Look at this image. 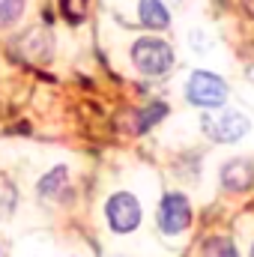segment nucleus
Returning a JSON list of instances; mask_svg holds the SVG:
<instances>
[{
	"label": "nucleus",
	"instance_id": "obj_5",
	"mask_svg": "<svg viewBox=\"0 0 254 257\" xmlns=\"http://www.w3.org/2000/svg\"><path fill=\"white\" fill-rule=\"evenodd\" d=\"M189 224H191V206H189V200H186V194H180V192L165 194L162 206H159V227H162V233L177 236Z\"/></svg>",
	"mask_w": 254,
	"mask_h": 257
},
{
	"label": "nucleus",
	"instance_id": "obj_8",
	"mask_svg": "<svg viewBox=\"0 0 254 257\" xmlns=\"http://www.w3.org/2000/svg\"><path fill=\"white\" fill-rule=\"evenodd\" d=\"M24 15V0H0V27H12Z\"/></svg>",
	"mask_w": 254,
	"mask_h": 257
},
{
	"label": "nucleus",
	"instance_id": "obj_9",
	"mask_svg": "<svg viewBox=\"0 0 254 257\" xmlns=\"http://www.w3.org/2000/svg\"><path fill=\"white\" fill-rule=\"evenodd\" d=\"M87 6H90V0H60V12L72 24H81L87 18Z\"/></svg>",
	"mask_w": 254,
	"mask_h": 257
},
{
	"label": "nucleus",
	"instance_id": "obj_13",
	"mask_svg": "<svg viewBox=\"0 0 254 257\" xmlns=\"http://www.w3.org/2000/svg\"><path fill=\"white\" fill-rule=\"evenodd\" d=\"M251 257H254V245H251Z\"/></svg>",
	"mask_w": 254,
	"mask_h": 257
},
{
	"label": "nucleus",
	"instance_id": "obj_1",
	"mask_svg": "<svg viewBox=\"0 0 254 257\" xmlns=\"http://www.w3.org/2000/svg\"><path fill=\"white\" fill-rule=\"evenodd\" d=\"M132 63L144 75H165L174 66V51L165 39L156 36H144L132 45Z\"/></svg>",
	"mask_w": 254,
	"mask_h": 257
},
{
	"label": "nucleus",
	"instance_id": "obj_3",
	"mask_svg": "<svg viewBox=\"0 0 254 257\" xmlns=\"http://www.w3.org/2000/svg\"><path fill=\"white\" fill-rule=\"evenodd\" d=\"M105 218H108V227L114 233L138 230V224H141V203H138V197L129 192L111 194L108 203H105Z\"/></svg>",
	"mask_w": 254,
	"mask_h": 257
},
{
	"label": "nucleus",
	"instance_id": "obj_6",
	"mask_svg": "<svg viewBox=\"0 0 254 257\" xmlns=\"http://www.w3.org/2000/svg\"><path fill=\"white\" fill-rule=\"evenodd\" d=\"M138 21L147 30H165L171 24V12L162 0H141L138 3Z\"/></svg>",
	"mask_w": 254,
	"mask_h": 257
},
{
	"label": "nucleus",
	"instance_id": "obj_11",
	"mask_svg": "<svg viewBox=\"0 0 254 257\" xmlns=\"http://www.w3.org/2000/svg\"><path fill=\"white\" fill-rule=\"evenodd\" d=\"M63 183H66V168H54V171L39 183V194H42V197H51V194L57 192Z\"/></svg>",
	"mask_w": 254,
	"mask_h": 257
},
{
	"label": "nucleus",
	"instance_id": "obj_12",
	"mask_svg": "<svg viewBox=\"0 0 254 257\" xmlns=\"http://www.w3.org/2000/svg\"><path fill=\"white\" fill-rule=\"evenodd\" d=\"M165 114H168V108H165V105H150V111H147V114L138 120V128H141V132H147V128L153 126L156 120H162Z\"/></svg>",
	"mask_w": 254,
	"mask_h": 257
},
{
	"label": "nucleus",
	"instance_id": "obj_2",
	"mask_svg": "<svg viewBox=\"0 0 254 257\" xmlns=\"http://www.w3.org/2000/svg\"><path fill=\"white\" fill-rule=\"evenodd\" d=\"M200 128H203V135H209L218 144H233V141L245 138V132L251 126L239 111H218V114H203Z\"/></svg>",
	"mask_w": 254,
	"mask_h": 257
},
{
	"label": "nucleus",
	"instance_id": "obj_4",
	"mask_svg": "<svg viewBox=\"0 0 254 257\" xmlns=\"http://www.w3.org/2000/svg\"><path fill=\"white\" fill-rule=\"evenodd\" d=\"M186 96H189L191 105H197V108H218L227 99V84L218 75H212V72H194L189 78Z\"/></svg>",
	"mask_w": 254,
	"mask_h": 257
},
{
	"label": "nucleus",
	"instance_id": "obj_10",
	"mask_svg": "<svg viewBox=\"0 0 254 257\" xmlns=\"http://www.w3.org/2000/svg\"><path fill=\"white\" fill-rule=\"evenodd\" d=\"M203 251H206V257H239L236 254V248H233V242L224 239V236H212V239H206Z\"/></svg>",
	"mask_w": 254,
	"mask_h": 257
},
{
	"label": "nucleus",
	"instance_id": "obj_7",
	"mask_svg": "<svg viewBox=\"0 0 254 257\" xmlns=\"http://www.w3.org/2000/svg\"><path fill=\"white\" fill-rule=\"evenodd\" d=\"M251 180H254V168L245 159H236V162H230V165L221 168V183H224V189H230V192L248 189Z\"/></svg>",
	"mask_w": 254,
	"mask_h": 257
}]
</instances>
